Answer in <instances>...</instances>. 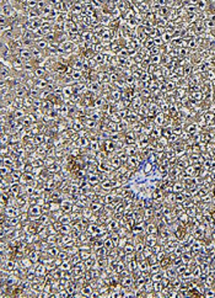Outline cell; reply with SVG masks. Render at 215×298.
Returning <instances> with one entry per match:
<instances>
[{
  "mask_svg": "<svg viewBox=\"0 0 215 298\" xmlns=\"http://www.w3.org/2000/svg\"><path fill=\"white\" fill-rule=\"evenodd\" d=\"M28 258H30V260H31L33 264H37L39 260H41V251H39L38 249L33 248L32 250H30V253H28Z\"/></svg>",
  "mask_w": 215,
  "mask_h": 298,
  "instance_id": "8",
  "label": "cell"
},
{
  "mask_svg": "<svg viewBox=\"0 0 215 298\" xmlns=\"http://www.w3.org/2000/svg\"><path fill=\"white\" fill-rule=\"evenodd\" d=\"M205 74H207V78L209 81H214L215 80V69H208V72Z\"/></svg>",
  "mask_w": 215,
  "mask_h": 298,
  "instance_id": "39",
  "label": "cell"
},
{
  "mask_svg": "<svg viewBox=\"0 0 215 298\" xmlns=\"http://www.w3.org/2000/svg\"><path fill=\"white\" fill-rule=\"evenodd\" d=\"M90 139L89 137H80V138L76 140V145L78 148H86L87 145H90Z\"/></svg>",
  "mask_w": 215,
  "mask_h": 298,
  "instance_id": "18",
  "label": "cell"
},
{
  "mask_svg": "<svg viewBox=\"0 0 215 298\" xmlns=\"http://www.w3.org/2000/svg\"><path fill=\"white\" fill-rule=\"evenodd\" d=\"M164 86H165V91H169V93H171V91L176 90V83H173V81H171V80H167V81H165Z\"/></svg>",
  "mask_w": 215,
  "mask_h": 298,
  "instance_id": "24",
  "label": "cell"
},
{
  "mask_svg": "<svg viewBox=\"0 0 215 298\" xmlns=\"http://www.w3.org/2000/svg\"><path fill=\"white\" fill-rule=\"evenodd\" d=\"M90 210H91L94 213L100 212V211L102 210V203H101V202H97V201H92L91 205H90Z\"/></svg>",
  "mask_w": 215,
  "mask_h": 298,
  "instance_id": "25",
  "label": "cell"
},
{
  "mask_svg": "<svg viewBox=\"0 0 215 298\" xmlns=\"http://www.w3.org/2000/svg\"><path fill=\"white\" fill-rule=\"evenodd\" d=\"M31 52H32L33 59H42V56H43V54H42V51H41L39 48H37L36 46L31 48Z\"/></svg>",
  "mask_w": 215,
  "mask_h": 298,
  "instance_id": "28",
  "label": "cell"
},
{
  "mask_svg": "<svg viewBox=\"0 0 215 298\" xmlns=\"http://www.w3.org/2000/svg\"><path fill=\"white\" fill-rule=\"evenodd\" d=\"M122 160L118 158L117 155H115V157H112V158H110V164L112 165V168L113 169H118V168H120L122 166Z\"/></svg>",
  "mask_w": 215,
  "mask_h": 298,
  "instance_id": "22",
  "label": "cell"
},
{
  "mask_svg": "<svg viewBox=\"0 0 215 298\" xmlns=\"http://www.w3.org/2000/svg\"><path fill=\"white\" fill-rule=\"evenodd\" d=\"M19 57L25 62H30L32 59V52H31V48H21L19 51Z\"/></svg>",
  "mask_w": 215,
  "mask_h": 298,
  "instance_id": "3",
  "label": "cell"
},
{
  "mask_svg": "<svg viewBox=\"0 0 215 298\" xmlns=\"http://www.w3.org/2000/svg\"><path fill=\"white\" fill-rule=\"evenodd\" d=\"M73 203L70 202V201H68V200H63L61 202H60V210L64 212V213H70V212H73Z\"/></svg>",
  "mask_w": 215,
  "mask_h": 298,
  "instance_id": "6",
  "label": "cell"
},
{
  "mask_svg": "<svg viewBox=\"0 0 215 298\" xmlns=\"http://www.w3.org/2000/svg\"><path fill=\"white\" fill-rule=\"evenodd\" d=\"M186 201V197H184V195H183V192L182 194H176V197H175V205L176 203H183Z\"/></svg>",
  "mask_w": 215,
  "mask_h": 298,
  "instance_id": "37",
  "label": "cell"
},
{
  "mask_svg": "<svg viewBox=\"0 0 215 298\" xmlns=\"http://www.w3.org/2000/svg\"><path fill=\"white\" fill-rule=\"evenodd\" d=\"M151 250H153V254H155V255H156L157 253H160V251L162 250V248H161V245L156 244V245H154V246L151 248Z\"/></svg>",
  "mask_w": 215,
  "mask_h": 298,
  "instance_id": "45",
  "label": "cell"
},
{
  "mask_svg": "<svg viewBox=\"0 0 215 298\" xmlns=\"http://www.w3.org/2000/svg\"><path fill=\"white\" fill-rule=\"evenodd\" d=\"M184 190H186V186H184L183 182L176 181V182L172 184V192H175V194H182Z\"/></svg>",
  "mask_w": 215,
  "mask_h": 298,
  "instance_id": "11",
  "label": "cell"
},
{
  "mask_svg": "<svg viewBox=\"0 0 215 298\" xmlns=\"http://www.w3.org/2000/svg\"><path fill=\"white\" fill-rule=\"evenodd\" d=\"M56 163V159H54V157H46L44 158V166H51V165H53Z\"/></svg>",
  "mask_w": 215,
  "mask_h": 298,
  "instance_id": "38",
  "label": "cell"
},
{
  "mask_svg": "<svg viewBox=\"0 0 215 298\" xmlns=\"http://www.w3.org/2000/svg\"><path fill=\"white\" fill-rule=\"evenodd\" d=\"M192 274H193L194 278H199L200 276H202V267L196 264V266L192 269Z\"/></svg>",
  "mask_w": 215,
  "mask_h": 298,
  "instance_id": "34",
  "label": "cell"
},
{
  "mask_svg": "<svg viewBox=\"0 0 215 298\" xmlns=\"http://www.w3.org/2000/svg\"><path fill=\"white\" fill-rule=\"evenodd\" d=\"M112 96H113V99L116 100V101H119V100H120V96H122V94H120L119 90H112Z\"/></svg>",
  "mask_w": 215,
  "mask_h": 298,
  "instance_id": "44",
  "label": "cell"
},
{
  "mask_svg": "<svg viewBox=\"0 0 215 298\" xmlns=\"http://www.w3.org/2000/svg\"><path fill=\"white\" fill-rule=\"evenodd\" d=\"M42 213H43V210H42V206H39V205H33V206L28 207V215H30L31 220L37 222Z\"/></svg>",
  "mask_w": 215,
  "mask_h": 298,
  "instance_id": "1",
  "label": "cell"
},
{
  "mask_svg": "<svg viewBox=\"0 0 215 298\" xmlns=\"http://www.w3.org/2000/svg\"><path fill=\"white\" fill-rule=\"evenodd\" d=\"M35 86L42 91V90H46V89H47L48 83H47V80L44 79V78H42V79H36V84H35Z\"/></svg>",
  "mask_w": 215,
  "mask_h": 298,
  "instance_id": "20",
  "label": "cell"
},
{
  "mask_svg": "<svg viewBox=\"0 0 215 298\" xmlns=\"http://www.w3.org/2000/svg\"><path fill=\"white\" fill-rule=\"evenodd\" d=\"M94 290H95V288H94L90 283H85V285L80 288V295H81V297H90V296L92 295Z\"/></svg>",
  "mask_w": 215,
  "mask_h": 298,
  "instance_id": "4",
  "label": "cell"
},
{
  "mask_svg": "<svg viewBox=\"0 0 215 298\" xmlns=\"http://www.w3.org/2000/svg\"><path fill=\"white\" fill-rule=\"evenodd\" d=\"M160 62H161V56H160V54H156V56H151V58H150V63H151V64L156 65V64H159Z\"/></svg>",
  "mask_w": 215,
  "mask_h": 298,
  "instance_id": "42",
  "label": "cell"
},
{
  "mask_svg": "<svg viewBox=\"0 0 215 298\" xmlns=\"http://www.w3.org/2000/svg\"><path fill=\"white\" fill-rule=\"evenodd\" d=\"M154 44H155L156 47H160V46H162V44H164L162 37H161V36H156V37H154Z\"/></svg>",
  "mask_w": 215,
  "mask_h": 298,
  "instance_id": "43",
  "label": "cell"
},
{
  "mask_svg": "<svg viewBox=\"0 0 215 298\" xmlns=\"http://www.w3.org/2000/svg\"><path fill=\"white\" fill-rule=\"evenodd\" d=\"M214 195H215V190H214Z\"/></svg>",
  "mask_w": 215,
  "mask_h": 298,
  "instance_id": "46",
  "label": "cell"
},
{
  "mask_svg": "<svg viewBox=\"0 0 215 298\" xmlns=\"http://www.w3.org/2000/svg\"><path fill=\"white\" fill-rule=\"evenodd\" d=\"M145 232H146V234H157L159 233L157 224L156 223H153V222H148L146 227H145Z\"/></svg>",
  "mask_w": 215,
  "mask_h": 298,
  "instance_id": "9",
  "label": "cell"
},
{
  "mask_svg": "<svg viewBox=\"0 0 215 298\" xmlns=\"http://www.w3.org/2000/svg\"><path fill=\"white\" fill-rule=\"evenodd\" d=\"M154 218V208H145L144 210V220H150Z\"/></svg>",
  "mask_w": 215,
  "mask_h": 298,
  "instance_id": "29",
  "label": "cell"
},
{
  "mask_svg": "<svg viewBox=\"0 0 215 298\" xmlns=\"http://www.w3.org/2000/svg\"><path fill=\"white\" fill-rule=\"evenodd\" d=\"M16 267H17L16 261H15V260H11V259H7L6 261L2 262V267H1V270L5 271V272H12Z\"/></svg>",
  "mask_w": 215,
  "mask_h": 298,
  "instance_id": "2",
  "label": "cell"
},
{
  "mask_svg": "<svg viewBox=\"0 0 215 298\" xmlns=\"http://www.w3.org/2000/svg\"><path fill=\"white\" fill-rule=\"evenodd\" d=\"M202 99H203V93H202V91H192V93H191V100H192V101L198 102V101H200Z\"/></svg>",
  "mask_w": 215,
  "mask_h": 298,
  "instance_id": "30",
  "label": "cell"
},
{
  "mask_svg": "<svg viewBox=\"0 0 215 298\" xmlns=\"http://www.w3.org/2000/svg\"><path fill=\"white\" fill-rule=\"evenodd\" d=\"M105 150H106L108 154L116 152V143H115L113 140H111V139L106 140V142H105Z\"/></svg>",
  "mask_w": 215,
  "mask_h": 298,
  "instance_id": "13",
  "label": "cell"
},
{
  "mask_svg": "<svg viewBox=\"0 0 215 298\" xmlns=\"http://www.w3.org/2000/svg\"><path fill=\"white\" fill-rule=\"evenodd\" d=\"M73 232V227L70 224H61L60 228H59L58 233L63 234V235H68V234H71Z\"/></svg>",
  "mask_w": 215,
  "mask_h": 298,
  "instance_id": "16",
  "label": "cell"
},
{
  "mask_svg": "<svg viewBox=\"0 0 215 298\" xmlns=\"http://www.w3.org/2000/svg\"><path fill=\"white\" fill-rule=\"evenodd\" d=\"M73 95H74V89H73V86H71V85H65V86L63 88V96L70 99Z\"/></svg>",
  "mask_w": 215,
  "mask_h": 298,
  "instance_id": "19",
  "label": "cell"
},
{
  "mask_svg": "<svg viewBox=\"0 0 215 298\" xmlns=\"http://www.w3.org/2000/svg\"><path fill=\"white\" fill-rule=\"evenodd\" d=\"M198 128H199V126H198L197 123H191V124H188V126L186 127V132H187L188 134H196L197 132H198Z\"/></svg>",
  "mask_w": 215,
  "mask_h": 298,
  "instance_id": "23",
  "label": "cell"
},
{
  "mask_svg": "<svg viewBox=\"0 0 215 298\" xmlns=\"http://www.w3.org/2000/svg\"><path fill=\"white\" fill-rule=\"evenodd\" d=\"M100 181H101V179H100V175L97 173H91V174L87 175V182L91 186H96Z\"/></svg>",
  "mask_w": 215,
  "mask_h": 298,
  "instance_id": "10",
  "label": "cell"
},
{
  "mask_svg": "<svg viewBox=\"0 0 215 298\" xmlns=\"http://www.w3.org/2000/svg\"><path fill=\"white\" fill-rule=\"evenodd\" d=\"M176 269H177V274H178V275H183L187 270H189V266H188V264H184V262H183V264H181L179 266H177Z\"/></svg>",
  "mask_w": 215,
  "mask_h": 298,
  "instance_id": "31",
  "label": "cell"
},
{
  "mask_svg": "<svg viewBox=\"0 0 215 298\" xmlns=\"http://www.w3.org/2000/svg\"><path fill=\"white\" fill-rule=\"evenodd\" d=\"M35 46L42 51V49H47V48L49 47V43L44 40V38H41V40L36 41V44H35Z\"/></svg>",
  "mask_w": 215,
  "mask_h": 298,
  "instance_id": "26",
  "label": "cell"
},
{
  "mask_svg": "<svg viewBox=\"0 0 215 298\" xmlns=\"http://www.w3.org/2000/svg\"><path fill=\"white\" fill-rule=\"evenodd\" d=\"M71 78H73L74 81H80V80L84 78V77H82V70H74V72L71 73Z\"/></svg>",
  "mask_w": 215,
  "mask_h": 298,
  "instance_id": "33",
  "label": "cell"
},
{
  "mask_svg": "<svg viewBox=\"0 0 215 298\" xmlns=\"http://www.w3.org/2000/svg\"><path fill=\"white\" fill-rule=\"evenodd\" d=\"M203 117H204V119H205L207 124H212V123H214L215 122V112H210V111H208V112H205V114L203 115Z\"/></svg>",
  "mask_w": 215,
  "mask_h": 298,
  "instance_id": "21",
  "label": "cell"
},
{
  "mask_svg": "<svg viewBox=\"0 0 215 298\" xmlns=\"http://www.w3.org/2000/svg\"><path fill=\"white\" fill-rule=\"evenodd\" d=\"M33 74H35V77L37 79H42V78H44L47 75V69L43 68V67H36V69L33 70Z\"/></svg>",
  "mask_w": 215,
  "mask_h": 298,
  "instance_id": "15",
  "label": "cell"
},
{
  "mask_svg": "<svg viewBox=\"0 0 215 298\" xmlns=\"http://www.w3.org/2000/svg\"><path fill=\"white\" fill-rule=\"evenodd\" d=\"M140 161L141 159L139 158V155H133V157H128V160H127V164L129 168L132 169H135L140 165Z\"/></svg>",
  "mask_w": 215,
  "mask_h": 298,
  "instance_id": "7",
  "label": "cell"
},
{
  "mask_svg": "<svg viewBox=\"0 0 215 298\" xmlns=\"http://www.w3.org/2000/svg\"><path fill=\"white\" fill-rule=\"evenodd\" d=\"M59 253H60V250H59V248L57 245H51L48 248V250H47V255L51 256V258H58Z\"/></svg>",
  "mask_w": 215,
  "mask_h": 298,
  "instance_id": "14",
  "label": "cell"
},
{
  "mask_svg": "<svg viewBox=\"0 0 215 298\" xmlns=\"http://www.w3.org/2000/svg\"><path fill=\"white\" fill-rule=\"evenodd\" d=\"M94 105H95V107L100 109V107H102V106L105 105V100L102 99V98H97V99L94 100Z\"/></svg>",
  "mask_w": 215,
  "mask_h": 298,
  "instance_id": "40",
  "label": "cell"
},
{
  "mask_svg": "<svg viewBox=\"0 0 215 298\" xmlns=\"http://www.w3.org/2000/svg\"><path fill=\"white\" fill-rule=\"evenodd\" d=\"M134 246H135V254H140V253H143V250H144V248H145V243L137 241V243L134 244Z\"/></svg>",
  "mask_w": 215,
  "mask_h": 298,
  "instance_id": "35",
  "label": "cell"
},
{
  "mask_svg": "<svg viewBox=\"0 0 215 298\" xmlns=\"http://www.w3.org/2000/svg\"><path fill=\"white\" fill-rule=\"evenodd\" d=\"M178 54H179L181 57H188V56H189V49H188L187 47H181V48L178 49Z\"/></svg>",
  "mask_w": 215,
  "mask_h": 298,
  "instance_id": "36",
  "label": "cell"
},
{
  "mask_svg": "<svg viewBox=\"0 0 215 298\" xmlns=\"http://www.w3.org/2000/svg\"><path fill=\"white\" fill-rule=\"evenodd\" d=\"M207 6H208V4H207L205 1H197V9H198V10L204 11V10L207 9Z\"/></svg>",
  "mask_w": 215,
  "mask_h": 298,
  "instance_id": "41",
  "label": "cell"
},
{
  "mask_svg": "<svg viewBox=\"0 0 215 298\" xmlns=\"http://www.w3.org/2000/svg\"><path fill=\"white\" fill-rule=\"evenodd\" d=\"M59 222H60L61 224H70V223L73 222L71 215H69V213H64V215L59 218Z\"/></svg>",
  "mask_w": 215,
  "mask_h": 298,
  "instance_id": "27",
  "label": "cell"
},
{
  "mask_svg": "<svg viewBox=\"0 0 215 298\" xmlns=\"http://www.w3.org/2000/svg\"><path fill=\"white\" fill-rule=\"evenodd\" d=\"M165 121H166L165 114H164V112H160V114H157L156 116H155L154 123H155L156 126H164V124H165Z\"/></svg>",
  "mask_w": 215,
  "mask_h": 298,
  "instance_id": "17",
  "label": "cell"
},
{
  "mask_svg": "<svg viewBox=\"0 0 215 298\" xmlns=\"http://www.w3.org/2000/svg\"><path fill=\"white\" fill-rule=\"evenodd\" d=\"M120 285H122V287H124V288H127V290H130V287L134 285V278L129 274V275H127V276H124V277L122 278Z\"/></svg>",
  "mask_w": 215,
  "mask_h": 298,
  "instance_id": "5",
  "label": "cell"
},
{
  "mask_svg": "<svg viewBox=\"0 0 215 298\" xmlns=\"http://www.w3.org/2000/svg\"><path fill=\"white\" fill-rule=\"evenodd\" d=\"M119 225H120V224H119V222H118L117 219L113 218V219H111V220L107 223V229H108L111 233H112V232H117L118 229L120 228Z\"/></svg>",
  "mask_w": 215,
  "mask_h": 298,
  "instance_id": "12",
  "label": "cell"
},
{
  "mask_svg": "<svg viewBox=\"0 0 215 298\" xmlns=\"http://www.w3.org/2000/svg\"><path fill=\"white\" fill-rule=\"evenodd\" d=\"M90 149L94 152V153H97L100 150V143L97 142V139H92L90 142Z\"/></svg>",
  "mask_w": 215,
  "mask_h": 298,
  "instance_id": "32",
  "label": "cell"
}]
</instances>
